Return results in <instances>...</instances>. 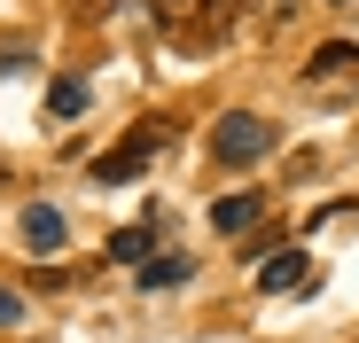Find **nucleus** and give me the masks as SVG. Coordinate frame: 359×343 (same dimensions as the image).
I'll return each mask as SVG.
<instances>
[{
  "label": "nucleus",
  "instance_id": "f257e3e1",
  "mask_svg": "<svg viewBox=\"0 0 359 343\" xmlns=\"http://www.w3.org/2000/svg\"><path fill=\"white\" fill-rule=\"evenodd\" d=\"M266 148H273V125L258 118V109H226V118L211 125V156H219L226 172H250Z\"/></svg>",
  "mask_w": 359,
  "mask_h": 343
},
{
  "label": "nucleus",
  "instance_id": "f03ea898",
  "mask_svg": "<svg viewBox=\"0 0 359 343\" xmlns=\"http://www.w3.org/2000/svg\"><path fill=\"white\" fill-rule=\"evenodd\" d=\"M156 141H164V125L126 133L109 156H94V180H102V188H126V180H141V172H149V156H156Z\"/></svg>",
  "mask_w": 359,
  "mask_h": 343
},
{
  "label": "nucleus",
  "instance_id": "7ed1b4c3",
  "mask_svg": "<svg viewBox=\"0 0 359 343\" xmlns=\"http://www.w3.org/2000/svg\"><path fill=\"white\" fill-rule=\"evenodd\" d=\"M234 16H243V0H156V24H164L172 39H188V24H211V31H226Z\"/></svg>",
  "mask_w": 359,
  "mask_h": 343
},
{
  "label": "nucleus",
  "instance_id": "20e7f679",
  "mask_svg": "<svg viewBox=\"0 0 359 343\" xmlns=\"http://www.w3.org/2000/svg\"><path fill=\"white\" fill-rule=\"evenodd\" d=\"M63 242H71V218L55 211V203H32V211H24V250L47 258V250H63Z\"/></svg>",
  "mask_w": 359,
  "mask_h": 343
},
{
  "label": "nucleus",
  "instance_id": "39448f33",
  "mask_svg": "<svg viewBox=\"0 0 359 343\" xmlns=\"http://www.w3.org/2000/svg\"><path fill=\"white\" fill-rule=\"evenodd\" d=\"M258 289H266V297L305 289V250H273V258H258Z\"/></svg>",
  "mask_w": 359,
  "mask_h": 343
},
{
  "label": "nucleus",
  "instance_id": "423d86ee",
  "mask_svg": "<svg viewBox=\"0 0 359 343\" xmlns=\"http://www.w3.org/2000/svg\"><path fill=\"white\" fill-rule=\"evenodd\" d=\"M109 258H117V265H133V273H141V265L156 258V226H117V234H109Z\"/></svg>",
  "mask_w": 359,
  "mask_h": 343
},
{
  "label": "nucleus",
  "instance_id": "0eeeda50",
  "mask_svg": "<svg viewBox=\"0 0 359 343\" xmlns=\"http://www.w3.org/2000/svg\"><path fill=\"white\" fill-rule=\"evenodd\" d=\"M258 218H266V203H258V195H226V203L211 211V226H219V234H250Z\"/></svg>",
  "mask_w": 359,
  "mask_h": 343
},
{
  "label": "nucleus",
  "instance_id": "6e6552de",
  "mask_svg": "<svg viewBox=\"0 0 359 343\" xmlns=\"http://www.w3.org/2000/svg\"><path fill=\"white\" fill-rule=\"evenodd\" d=\"M188 273H196L188 258H172V250H164V258H149V265H141L133 281H141V289H180V281H188Z\"/></svg>",
  "mask_w": 359,
  "mask_h": 343
},
{
  "label": "nucleus",
  "instance_id": "1a4fd4ad",
  "mask_svg": "<svg viewBox=\"0 0 359 343\" xmlns=\"http://www.w3.org/2000/svg\"><path fill=\"white\" fill-rule=\"evenodd\" d=\"M344 71H359V47H344V39H336V47H320L313 63H305V78H313V86H320V78H344Z\"/></svg>",
  "mask_w": 359,
  "mask_h": 343
},
{
  "label": "nucleus",
  "instance_id": "9d476101",
  "mask_svg": "<svg viewBox=\"0 0 359 343\" xmlns=\"http://www.w3.org/2000/svg\"><path fill=\"white\" fill-rule=\"evenodd\" d=\"M47 118H86V86L79 78H55L47 86Z\"/></svg>",
  "mask_w": 359,
  "mask_h": 343
},
{
  "label": "nucleus",
  "instance_id": "9b49d317",
  "mask_svg": "<svg viewBox=\"0 0 359 343\" xmlns=\"http://www.w3.org/2000/svg\"><path fill=\"white\" fill-rule=\"evenodd\" d=\"M16 320H24V297H16V289H0V328H16Z\"/></svg>",
  "mask_w": 359,
  "mask_h": 343
}]
</instances>
